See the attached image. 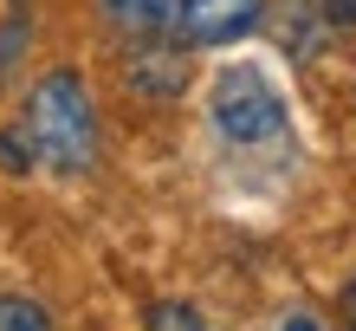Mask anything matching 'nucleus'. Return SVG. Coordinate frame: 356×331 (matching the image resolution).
I'll return each mask as SVG.
<instances>
[{
  "label": "nucleus",
  "mask_w": 356,
  "mask_h": 331,
  "mask_svg": "<svg viewBox=\"0 0 356 331\" xmlns=\"http://www.w3.org/2000/svg\"><path fill=\"white\" fill-rule=\"evenodd\" d=\"M343 325L356 331V279H350V293H343Z\"/></svg>",
  "instance_id": "obj_11"
},
{
  "label": "nucleus",
  "mask_w": 356,
  "mask_h": 331,
  "mask_svg": "<svg viewBox=\"0 0 356 331\" xmlns=\"http://www.w3.org/2000/svg\"><path fill=\"white\" fill-rule=\"evenodd\" d=\"M279 331H324V325H318V318H311V312H298V318H285Z\"/></svg>",
  "instance_id": "obj_10"
},
{
  "label": "nucleus",
  "mask_w": 356,
  "mask_h": 331,
  "mask_svg": "<svg viewBox=\"0 0 356 331\" xmlns=\"http://www.w3.org/2000/svg\"><path fill=\"white\" fill-rule=\"evenodd\" d=\"M39 150H33V137L26 130H0V162H7V169H26Z\"/></svg>",
  "instance_id": "obj_8"
},
{
  "label": "nucleus",
  "mask_w": 356,
  "mask_h": 331,
  "mask_svg": "<svg viewBox=\"0 0 356 331\" xmlns=\"http://www.w3.org/2000/svg\"><path fill=\"white\" fill-rule=\"evenodd\" d=\"M26 137L52 169H91L97 156V117L78 72H46L26 98Z\"/></svg>",
  "instance_id": "obj_1"
},
{
  "label": "nucleus",
  "mask_w": 356,
  "mask_h": 331,
  "mask_svg": "<svg viewBox=\"0 0 356 331\" xmlns=\"http://www.w3.org/2000/svg\"><path fill=\"white\" fill-rule=\"evenodd\" d=\"M175 7H181V0H104L111 26L136 33V39H162V33H175Z\"/></svg>",
  "instance_id": "obj_5"
},
{
  "label": "nucleus",
  "mask_w": 356,
  "mask_h": 331,
  "mask_svg": "<svg viewBox=\"0 0 356 331\" xmlns=\"http://www.w3.org/2000/svg\"><path fill=\"white\" fill-rule=\"evenodd\" d=\"M259 26V0H181L175 7V39L188 46H227Z\"/></svg>",
  "instance_id": "obj_3"
},
{
  "label": "nucleus",
  "mask_w": 356,
  "mask_h": 331,
  "mask_svg": "<svg viewBox=\"0 0 356 331\" xmlns=\"http://www.w3.org/2000/svg\"><path fill=\"white\" fill-rule=\"evenodd\" d=\"M123 78H130L136 98H181L188 59H181V52H136L130 66H123Z\"/></svg>",
  "instance_id": "obj_4"
},
{
  "label": "nucleus",
  "mask_w": 356,
  "mask_h": 331,
  "mask_svg": "<svg viewBox=\"0 0 356 331\" xmlns=\"http://www.w3.org/2000/svg\"><path fill=\"white\" fill-rule=\"evenodd\" d=\"M149 331H207V318L188 299H162V305H149Z\"/></svg>",
  "instance_id": "obj_7"
},
{
  "label": "nucleus",
  "mask_w": 356,
  "mask_h": 331,
  "mask_svg": "<svg viewBox=\"0 0 356 331\" xmlns=\"http://www.w3.org/2000/svg\"><path fill=\"white\" fill-rule=\"evenodd\" d=\"M318 20L330 33H350L356 26V0H318Z\"/></svg>",
  "instance_id": "obj_9"
},
{
  "label": "nucleus",
  "mask_w": 356,
  "mask_h": 331,
  "mask_svg": "<svg viewBox=\"0 0 356 331\" xmlns=\"http://www.w3.org/2000/svg\"><path fill=\"white\" fill-rule=\"evenodd\" d=\"M0 331H52V312L39 299H0Z\"/></svg>",
  "instance_id": "obj_6"
},
{
  "label": "nucleus",
  "mask_w": 356,
  "mask_h": 331,
  "mask_svg": "<svg viewBox=\"0 0 356 331\" xmlns=\"http://www.w3.org/2000/svg\"><path fill=\"white\" fill-rule=\"evenodd\" d=\"M214 130L227 143H272L285 130V105L253 66H227L214 78Z\"/></svg>",
  "instance_id": "obj_2"
}]
</instances>
